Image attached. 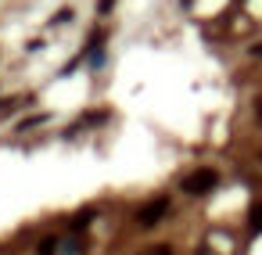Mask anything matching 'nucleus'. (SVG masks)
<instances>
[{
	"mask_svg": "<svg viewBox=\"0 0 262 255\" xmlns=\"http://www.w3.org/2000/svg\"><path fill=\"white\" fill-rule=\"evenodd\" d=\"M237 251H241L237 233H230V230H208L201 237V244H198L194 255H237Z\"/></svg>",
	"mask_w": 262,
	"mask_h": 255,
	"instance_id": "1",
	"label": "nucleus"
},
{
	"mask_svg": "<svg viewBox=\"0 0 262 255\" xmlns=\"http://www.w3.org/2000/svg\"><path fill=\"white\" fill-rule=\"evenodd\" d=\"M215 183H219V173H215V169H194V173L183 176V194L201 198V194H208Z\"/></svg>",
	"mask_w": 262,
	"mask_h": 255,
	"instance_id": "2",
	"label": "nucleus"
},
{
	"mask_svg": "<svg viewBox=\"0 0 262 255\" xmlns=\"http://www.w3.org/2000/svg\"><path fill=\"white\" fill-rule=\"evenodd\" d=\"M169 216V198H155V201H147L140 212H137V226H158L162 219Z\"/></svg>",
	"mask_w": 262,
	"mask_h": 255,
	"instance_id": "3",
	"label": "nucleus"
},
{
	"mask_svg": "<svg viewBox=\"0 0 262 255\" xmlns=\"http://www.w3.org/2000/svg\"><path fill=\"white\" fill-rule=\"evenodd\" d=\"M40 255H61V241L58 237H43L40 241Z\"/></svg>",
	"mask_w": 262,
	"mask_h": 255,
	"instance_id": "4",
	"label": "nucleus"
},
{
	"mask_svg": "<svg viewBox=\"0 0 262 255\" xmlns=\"http://www.w3.org/2000/svg\"><path fill=\"white\" fill-rule=\"evenodd\" d=\"M248 219H251V230H258V233H262V201H255V205H251Z\"/></svg>",
	"mask_w": 262,
	"mask_h": 255,
	"instance_id": "5",
	"label": "nucleus"
},
{
	"mask_svg": "<svg viewBox=\"0 0 262 255\" xmlns=\"http://www.w3.org/2000/svg\"><path fill=\"white\" fill-rule=\"evenodd\" d=\"M140 255H172V244H155V248H147Z\"/></svg>",
	"mask_w": 262,
	"mask_h": 255,
	"instance_id": "6",
	"label": "nucleus"
},
{
	"mask_svg": "<svg viewBox=\"0 0 262 255\" xmlns=\"http://www.w3.org/2000/svg\"><path fill=\"white\" fill-rule=\"evenodd\" d=\"M251 54H258V58H262V44H258V47H251Z\"/></svg>",
	"mask_w": 262,
	"mask_h": 255,
	"instance_id": "7",
	"label": "nucleus"
}]
</instances>
